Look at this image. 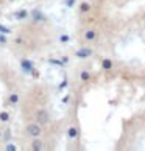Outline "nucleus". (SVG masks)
<instances>
[{"label": "nucleus", "mask_w": 145, "mask_h": 151, "mask_svg": "<svg viewBox=\"0 0 145 151\" xmlns=\"http://www.w3.org/2000/svg\"><path fill=\"white\" fill-rule=\"evenodd\" d=\"M35 117H36V122H38L41 126L47 125V123L50 122V114H48V111H47V109H44V108L38 109V111H36V114H35Z\"/></svg>", "instance_id": "obj_1"}, {"label": "nucleus", "mask_w": 145, "mask_h": 151, "mask_svg": "<svg viewBox=\"0 0 145 151\" xmlns=\"http://www.w3.org/2000/svg\"><path fill=\"white\" fill-rule=\"evenodd\" d=\"M27 134L31 137V139H36V137H39L42 134V128H41V125L36 122V123H30L28 126H27Z\"/></svg>", "instance_id": "obj_2"}, {"label": "nucleus", "mask_w": 145, "mask_h": 151, "mask_svg": "<svg viewBox=\"0 0 145 151\" xmlns=\"http://www.w3.org/2000/svg\"><path fill=\"white\" fill-rule=\"evenodd\" d=\"M83 41L84 42H95L98 41V33L94 30V28H89L83 33Z\"/></svg>", "instance_id": "obj_3"}, {"label": "nucleus", "mask_w": 145, "mask_h": 151, "mask_svg": "<svg viewBox=\"0 0 145 151\" xmlns=\"http://www.w3.org/2000/svg\"><path fill=\"white\" fill-rule=\"evenodd\" d=\"M92 55H94V50L89 48V47H81V48H78L76 52H75V56L76 58H81V59L89 58V56H92Z\"/></svg>", "instance_id": "obj_4"}, {"label": "nucleus", "mask_w": 145, "mask_h": 151, "mask_svg": "<svg viewBox=\"0 0 145 151\" xmlns=\"http://www.w3.org/2000/svg\"><path fill=\"white\" fill-rule=\"evenodd\" d=\"M78 136H80V131H78V128L70 125L67 128V137L70 139V140H75V139H78Z\"/></svg>", "instance_id": "obj_5"}, {"label": "nucleus", "mask_w": 145, "mask_h": 151, "mask_svg": "<svg viewBox=\"0 0 145 151\" xmlns=\"http://www.w3.org/2000/svg\"><path fill=\"white\" fill-rule=\"evenodd\" d=\"M20 67L25 70V73H30V72L35 69V67H33V63L30 59H20Z\"/></svg>", "instance_id": "obj_6"}, {"label": "nucleus", "mask_w": 145, "mask_h": 151, "mask_svg": "<svg viewBox=\"0 0 145 151\" xmlns=\"http://www.w3.org/2000/svg\"><path fill=\"white\" fill-rule=\"evenodd\" d=\"M78 9H80L81 14H87V13H91V11H92V5L89 2H81L80 6H78Z\"/></svg>", "instance_id": "obj_7"}, {"label": "nucleus", "mask_w": 145, "mask_h": 151, "mask_svg": "<svg viewBox=\"0 0 145 151\" xmlns=\"http://www.w3.org/2000/svg\"><path fill=\"white\" fill-rule=\"evenodd\" d=\"M31 16H33V20H35V22L45 20V16L42 14V11H41V9H33V11H31Z\"/></svg>", "instance_id": "obj_8"}, {"label": "nucleus", "mask_w": 145, "mask_h": 151, "mask_svg": "<svg viewBox=\"0 0 145 151\" xmlns=\"http://www.w3.org/2000/svg\"><path fill=\"white\" fill-rule=\"evenodd\" d=\"M31 150H33V151H41V150H44V142L39 140V137H36L35 140L31 142Z\"/></svg>", "instance_id": "obj_9"}, {"label": "nucleus", "mask_w": 145, "mask_h": 151, "mask_svg": "<svg viewBox=\"0 0 145 151\" xmlns=\"http://www.w3.org/2000/svg\"><path fill=\"white\" fill-rule=\"evenodd\" d=\"M113 65H114V63H113V59L111 58H105V59H102V69L103 70H111L113 69Z\"/></svg>", "instance_id": "obj_10"}, {"label": "nucleus", "mask_w": 145, "mask_h": 151, "mask_svg": "<svg viewBox=\"0 0 145 151\" xmlns=\"http://www.w3.org/2000/svg\"><path fill=\"white\" fill-rule=\"evenodd\" d=\"M13 17H14V19H17V20H24V19L28 17V11H27V9H19L17 13H14V14H13Z\"/></svg>", "instance_id": "obj_11"}, {"label": "nucleus", "mask_w": 145, "mask_h": 151, "mask_svg": "<svg viewBox=\"0 0 145 151\" xmlns=\"http://www.w3.org/2000/svg\"><path fill=\"white\" fill-rule=\"evenodd\" d=\"M91 78H92V73H91L89 70H81V72H80V80H81L83 83H87Z\"/></svg>", "instance_id": "obj_12"}, {"label": "nucleus", "mask_w": 145, "mask_h": 151, "mask_svg": "<svg viewBox=\"0 0 145 151\" xmlns=\"http://www.w3.org/2000/svg\"><path fill=\"white\" fill-rule=\"evenodd\" d=\"M19 98H20V97H19L17 93H11L9 97H8V101H9L11 104H17V103H19Z\"/></svg>", "instance_id": "obj_13"}, {"label": "nucleus", "mask_w": 145, "mask_h": 151, "mask_svg": "<svg viewBox=\"0 0 145 151\" xmlns=\"http://www.w3.org/2000/svg\"><path fill=\"white\" fill-rule=\"evenodd\" d=\"M0 122H3V123L9 122V114L6 111H0Z\"/></svg>", "instance_id": "obj_14"}, {"label": "nucleus", "mask_w": 145, "mask_h": 151, "mask_svg": "<svg viewBox=\"0 0 145 151\" xmlns=\"http://www.w3.org/2000/svg\"><path fill=\"white\" fill-rule=\"evenodd\" d=\"M48 63L50 64H53V65H59V67H63V65H66L64 63H63V59H48Z\"/></svg>", "instance_id": "obj_15"}, {"label": "nucleus", "mask_w": 145, "mask_h": 151, "mask_svg": "<svg viewBox=\"0 0 145 151\" xmlns=\"http://www.w3.org/2000/svg\"><path fill=\"white\" fill-rule=\"evenodd\" d=\"M0 33H5V35H9V33H11V30L8 28V27H5V25H2V24H0Z\"/></svg>", "instance_id": "obj_16"}, {"label": "nucleus", "mask_w": 145, "mask_h": 151, "mask_svg": "<svg viewBox=\"0 0 145 151\" xmlns=\"http://www.w3.org/2000/svg\"><path fill=\"white\" fill-rule=\"evenodd\" d=\"M59 41L63 42V44H66V42H69V41H70V37H69L67 35H61V36H59Z\"/></svg>", "instance_id": "obj_17"}, {"label": "nucleus", "mask_w": 145, "mask_h": 151, "mask_svg": "<svg viewBox=\"0 0 145 151\" xmlns=\"http://www.w3.org/2000/svg\"><path fill=\"white\" fill-rule=\"evenodd\" d=\"M5 150H6V151H16V150H17V147L13 145V143H8L6 147H5Z\"/></svg>", "instance_id": "obj_18"}, {"label": "nucleus", "mask_w": 145, "mask_h": 151, "mask_svg": "<svg viewBox=\"0 0 145 151\" xmlns=\"http://www.w3.org/2000/svg\"><path fill=\"white\" fill-rule=\"evenodd\" d=\"M75 2H76V0H66V6H67V8H72V6L75 5Z\"/></svg>", "instance_id": "obj_19"}, {"label": "nucleus", "mask_w": 145, "mask_h": 151, "mask_svg": "<svg viewBox=\"0 0 145 151\" xmlns=\"http://www.w3.org/2000/svg\"><path fill=\"white\" fill-rule=\"evenodd\" d=\"M0 44H6V36H5V33H0Z\"/></svg>", "instance_id": "obj_20"}, {"label": "nucleus", "mask_w": 145, "mask_h": 151, "mask_svg": "<svg viewBox=\"0 0 145 151\" xmlns=\"http://www.w3.org/2000/svg\"><path fill=\"white\" fill-rule=\"evenodd\" d=\"M30 73H31V76H33V78H39V72H38L36 69H33V70L30 72Z\"/></svg>", "instance_id": "obj_21"}, {"label": "nucleus", "mask_w": 145, "mask_h": 151, "mask_svg": "<svg viewBox=\"0 0 145 151\" xmlns=\"http://www.w3.org/2000/svg\"><path fill=\"white\" fill-rule=\"evenodd\" d=\"M64 87H67V80H64V81L59 84V89H64Z\"/></svg>", "instance_id": "obj_22"}, {"label": "nucleus", "mask_w": 145, "mask_h": 151, "mask_svg": "<svg viewBox=\"0 0 145 151\" xmlns=\"http://www.w3.org/2000/svg\"><path fill=\"white\" fill-rule=\"evenodd\" d=\"M69 100H70V95H66V97L63 98V103H69Z\"/></svg>", "instance_id": "obj_23"}, {"label": "nucleus", "mask_w": 145, "mask_h": 151, "mask_svg": "<svg viewBox=\"0 0 145 151\" xmlns=\"http://www.w3.org/2000/svg\"><path fill=\"white\" fill-rule=\"evenodd\" d=\"M16 42H17V44H22V42H24V39H22V37H16Z\"/></svg>", "instance_id": "obj_24"}, {"label": "nucleus", "mask_w": 145, "mask_h": 151, "mask_svg": "<svg viewBox=\"0 0 145 151\" xmlns=\"http://www.w3.org/2000/svg\"><path fill=\"white\" fill-rule=\"evenodd\" d=\"M63 63L67 64V63H69V58H67V56H63Z\"/></svg>", "instance_id": "obj_25"}, {"label": "nucleus", "mask_w": 145, "mask_h": 151, "mask_svg": "<svg viewBox=\"0 0 145 151\" xmlns=\"http://www.w3.org/2000/svg\"><path fill=\"white\" fill-rule=\"evenodd\" d=\"M0 136H2V131H0Z\"/></svg>", "instance_id": "obj_26"}, {"label": "nucleus", "mask_w": 145, "mask_h": 151, "mask_svg": "<svg viewBox=\"0 0 145 151\" xmlns=\"http://www.w3.org/2000/svg\"><path fill=\"white\" fill-rule=\"evenodd\" d=\"M11 2H13V0H11Z\"/></svg>", "instance_id": "obj_27"}]
</instances>
